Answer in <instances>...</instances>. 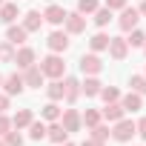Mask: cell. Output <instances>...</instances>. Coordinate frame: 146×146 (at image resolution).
<instances>
[{"instance_id":"6","label":"cell","mask_w":146,"mask_h":146,"mask_svg":"<svg viewBox=\"0 0 146 146\" xmlns=\"http://www.w3.org/2000/svg\"><path fill=\"white\" fill-rule=\"evenodd\" d=\"M100 69H103V63H100L98 54H83L80 57V72H83V75H98Z\"/></svg>"},{"instance_id":"38","label":"cell","mask_w":146,"mask_h":146,"mask_svg":"<svg viewBox=\"0 0 146 146\" xmlns=\"http://www.w3.org/2000/svg\"><path fill=\"white\" fill-rule=\"evenodd\" d=\"M9 109V95H0V115Z\"/></svg>"},{"instance_id":"5","label":"cell","mask_w":146,"mask_h":146,"mask_svg":"<svg viewBox=\"0 0 146 146\" xmlns=\"http://www.w3.org/2000/svg\"><path fill=\"white\" fill-rule=\"evenodd\" d=\"M109 54H112L115 60H123V57L129 54V43H126V37H109Z\"/></svg>"},{"instance_id":"44","label":"cell","mask_w":146,"mask_h":146,"mask_svg":"<svg viewBox=\"0 0 146 146\" xmlns=\"http://www.w3.org/2000/svg\"><path fill=\"white\" fill-rule=\"evenodd\" d=\"M0 6H3V0H0Z\"/></svg>"},{"instance_id":"23","label":"cell","mask_w":146,"mask_h":146,"mask_svg":"<svg viewBox=\"0 0 146 146\" xmlns=\"http://www.w3.org/2000/svg\"><path fill=\"white\" fill-rule=\"evenodd\" d=\"M89 46L95 49V52H103V49H109V35H103V32H98L92 40H89Z\"/></svg>"},{"instance_id":"12","label":"cell","mask_w":146,"mask_h":146,"mask_svg":"<svg viewBox=\"0 0 146 146\" xmlns=\"http://www.w3.org/2000/svg\"><path fill=\"white\" fill-rule=\"evenodd\" d=\"M78 95H80V83H78L75 78H63V98H66L69 103H75Z\"/></svg>"},{"instance_id":"45","label":"cell","mask_w":146,"mask_h":146,"mask_svg":"<svg viewBox=\"0 0 146 146\" xmlns=\"http://www.w3.org/2000/svg\"><path fill=\"white\" fill-rule=\"evenodd\" d=\"M143 46H146V43H143Z\"/></svg>"},{"instance_id":"20","label":"cell","mask_w":146,"mask_h":146,"mask_svg":"<svg viewBox=\"0 0 146 146\" xmlns=\"http://www.w3.org/2000/svg\"><path fill=\"white\" fill-rule=\"evenodd\" d=\"M32 120H35V117H32V109H20V112L12 117V126H15V129H26Z\"/></svg>"},{"instance_id":"37","label":"cell","mask_w":146,"mask_h":146,"mask_svg":"<svg viewBox=\"0 0 146 146\" xmlns=\"http://www.w3.org/2000/svg\"><path fill=\"white\" fill-rule=\"evenodd\" d=\"M135 126H137V135H140V137L146 140V117H140V120H137Z\"/></svg>"},{"instance_id":"18","label":"cell","mask_w":146,"mask_h":146,"mask_svg":"<svg viewBox=\"0 0 146 146\" xmlns=\"http://www.w3.org/2000/svg\"><path fill=\"white\" fill-rule=\"evenodd\" d=\"M26 35H29V32H26L23 26H9V35H6V37H9L12 46H20V43H26Z\"/></svg>"},{"instance_id":"39","label":"cell","mask_w":146,"mask_h":146,"mask_svg":"<svg viewBox=\"0 0 146 146\" xmlns=\"http://www.w3.org/2000/svg\"><path fill=\"white\" fill-rule=\"evenodd\" d=\"M83 146H103V140H95V137H89V140H83Z\"/></svg>"},{"instance_id":"43","label":"cell","mask_w":146,"mask_h":146,"mask_svg":"<svg viewBox=\"0 0 146 146\" xmlns=\"http://www.w3.org/2000/svg\"><path fill=\"white\" fill-rule=\"evenodd\" d=\"M0 86H3V78H0Z\"/></svg>"},{"instance_id":"22","label":"cell","mask_w":146,"mask_h":146,"mask_svg":"<svg viewBox=\"0 0 146 146\" xmlns=\"http://www.w3.org/2000/svg\"><path fill=\"white\" fill-rule=\"evenodd\" d=\"M46 129H49V126H46L43 120H32V123H29V137H32V140H43V137H46Z\"/></svg>"},{"instance_id":"25","label":"cell","mask_w":146,"mask_h":146,"mask_svg":"<svg viewBox=\"0 0 146 146\" xmlns=\"http://www.w3.org/2000/svg\"><path fill=\"white\" fill-rule=\"evenodd\" d=\"M129 86H132V92H137L140 98L146 95V78H143V75H132V80H129Z\"/></svg>"},{"instance_id":"2","label":"cell","mask_w":146,"mask_h":146,"mask_svg":"<svg viewBox=\"0 0 146 146\" xmlns=\"http://www.w3.org/2000/svg\"><path fill=\"white\" fill-rule=\"evenodd\" d=\"M135 135H137V126H135L132 120H123V117H120V120L115 123V129H112V137L120 140V143H129Z\"/></svg>"},{"instance_id":"30","label":"cell","mask_w":146,"mask_h":146,"mask_svg":"<svg viewBox=\"0 0 146 146\" xmlns=\"http://www.w3.org/2000/svg\"><path fill=\"white\" fill-rule=\"evenodd\" d=\"M100 98H103L106 103H112V100H117V98H120V92H117L115 86H103V89H100Z\"/></svg>"},{"instance_id":"41","label":"cell","mask_w":146,"mask_h":146,"mask_svg":"<svg viewBox=\"0 0 146 146\" xmlns=\"http://www.w3.org/2000/svg\"><path fill=\"white\" fill-rule=\"evenodd\" d=\"M57 146H72V143H69V140H63V143H57Z\"/></svg>"},{"instance_id":"28","label":"cell","mask_w":146,"mask_h":146,"mask_svg":"<svg viewBox=\"0 0 146 146\" xmlns=\"http://www.w3.org/2000/svg\"><path fill=\"white\" fill-rule=\"evenodd\" d=\"M49 98L52 100H63V80H54V83H49Z\"/></svg>"},{"instance_id":"8","label":"cell","mask_w":146,"mask_h":146,"mask_svg":"<svg viewBox=\"0 0 146 146\" xmlns=\"http://www.w3.org/2000/svg\"><path fill=\"white\" fill-rule=\"evenodd\" d=\"M60 126L72 135V132H78V129L83 126V120H80V115H78L75 109H66V112H63V123H60Z\"/></svg>"},{"instance_id":"31","label":"cell","mask_w":146,"mask_h":146,"mask_svg":"<svg viewBox=\"0 0 146 146\" xmlns=\"http://www.w3.org/2000/svg\"><path fill=\"white\" fill-rule=\"evenodd\" d=\"M3 137H6V146H23V135H20V132H12V129H9Z\"/></svg>"},{"instance_id":"24","label":"cell","mask_w":146,"mask_h":146,"mask_svg":"<svg viewBox=\"0 0 146 146\" xmlns=\"http://www.w3.org/2000/svg\"><path fill=\"white\" fill-rule=\"evenodd\" d=\"M57 117H60V106H57V100L46 103V106H43V120H52V123H54Z\"/></svg>"},{"instance_id":"35","label":"cell","mask_w":146,"mask_h":146,"mask_svg":"<svg viewBox=\"0 0 146 146\" xmlns=\"http://www.w3.org/2000/svg\"><path fill=\"white\" fill-rule=\"evenodd\" d=\"M9 129H12V120H9L6 115H0V135H6Z\"/></svg>"},{"instance_id":"34","label":"cell","mask_w":146,"mask_h":146,"mask_svg":"<svg viewBox=\"0 0 146 146\" xmlns=\"http://www.w3.org/2000/svg\"><path fill=\"white\" fill-rule=\"evenodd\" d=\"M92 137H95V140H106V137H109V126H100V123L92 126Z\"/></svg>"},{"instance_id":"3","label":"cell","mask_w":146,"mask_h":146,"mask_svg":"<svg viewBox=\"0 0 146 146\" xmlns=\"http://www.w3.org/2000/svg\"><path fill=\"white\" fill-rule=\"evenodd\" d=\"M63 23H66V32H69V35H80V32L86 29V17H83L80 12L66 15V20H63Z\"/></svg>"},{"instance_id":"10","label":"cell","mask_w":146,"mask_h":146,"mask_svg":"<svg viewBox=\"0 0 146 146\" xmlns=\"http://www.w3.org/2000/svg\"><path fill=\"white\" fill-rule=\"evenodd\" d=\"M46 43H49V49H52L54 54H60V52H66V49H69V37H66L63 32H52Z\"/></svg>"},{"instance_id":"1","label":"cell","mask_w":146,"mask_h":146,"mask_svg":"<svg viewBox=\"0 0 146 146\" xmlns=\"http://www.w3.org/2000/svg\"><path fill=\"white\" fill-rule=\"evenodd\" d=\"M40 72L46 78H54V80H60L63 75H66V63H63V57L60 54H49L43 63H40Z\"/></svg>"},{"instance_id":"9","label":"cell","mask_w":146,"mask_h":146,"mask_svg":"<svg viewBox=\"0 0 146 146\" xmlns=\"http://www.w3.org/2000/svg\"><path fill=\"white\" fill-rule=\"evenodd\" d=\"M43 78H46V75L40 72V66H29L26 75H23V83L32 86V89H40V86H43Z\"/></svg>"},{"instance_id":"36","label":"cell","mask_w":146,"mask_h":146,"mask_svg":"<svg viewBox=\"0 0 146 146\" xmlns=\"http://www.w3.org/2000/svg\"><path fill=\"white\" fill-rule=\"evenodd\" d=\"M106 9H126V0H106Z\"/></svg>"},{"instance_id":"40","label":"cell","mask_w":146,"mask_h":146,"mask_svg":"<svg viewBox=\"0 0 146 146\" xmlns=\"http://www.w3.org/2000/svg\"><path fill=\"white\" fill-rule=\"evenodd\" d=\"M140 15H146V0H143V6H140Z\"/></svg>"},{"instance_id":"14","label":"cell","mask_w":146,"mask_h":146,"mask_svg":"<svg viewBox=\"0 0 146 146\" xmlns=\"http://www.w3.org/2000/svg\"><path fill=\"white\" fill-rule=\"evenodd\" d=\"M23 86H26V83H23V78H20V75H9V78L3 80V89H6V95H9V98H12V95H20V92H23Z\"/></svg>"},{"instance_id":"7","label":"cell","mask_w":146,"mask_h":146,"mask_svg":"<svg viewBox=\"0 0 146 146\" xmlns=\"http://www.w3.org/2000/svg\"><path fill=\"white\" fill-rule=\"evenodd\" d=\"M66 15H69V12H66L63 6H57V3H52V6H49V9L43 12V20H49L52 26H60V23L66 20Z\"/></svg>"},{"instance_id":"32","label":"cell","mask_w":146,"mask_h":146,"mask_svg":"<svg viewBox=\"0 0 146 146\" xmlns=\"http://www.w3.org/2000/svg\"><path fill=\"white\" fill-rule=\"evenodd\" d=\"M126 43H129V46H143V43H146V35H143L140 29H132V37H129Z\"/></svg>"},{"instance_id":"17","label":"cell","mask_w":146,"mask_h":146,"mask_svg":"<svg viewBox=\"0 0 146 146\" xmlns=\"http://www.w3.org/2000/svg\"><path fill=\"white\" fill-rule=\"evenodd\" d=\"M0 20L12 26L17 20V3H3V6H0Z\"/></svg>"},{"instance_id":"27","label":"cell","mask_w":146,"mask_h":146,"mask_svg":"<svg viewBox=\"0 0 146 146\" xmlns=\"http://www.w3.org/2000/svg\"><path fill=\"white\" fill-rule=\"evenodd\" d=\"M112 20V9H95V23L98 26H109Z\"/></svg>"},{"instance_id":"13","label":"cell","mask_w":146,"mask_h":146,"mask_svg":"<svg viewBox=\"0 0 146 146\" xmlns=\"http://www.w3.org/2000/svg\"><path fill=\"white\" fill-rule=\"evenodd\" d=\"M15 63H17L20 69H29V66H35V49L23 46L20 52H15Z\"/></svg>"},{"instance_id":"29","label":"cell","mask_w":146,"mask_h":146,"mask_svg":"<svg viewBox=\"0 0 146 146\" xmlns=\"http://www.w3.org/2000/svg\"><path fill=\"white\" fill-rule=\"evenodd\" d=\"M98 9V0H78V12L80 15H95Z\"/></svg>"},{"instance_id":"11","label":"cell","mask_w":146,"mask_h":146,"mask_svg":"<svg viewBox=\"0 0 146 146\" xmlns=\"http://www.w3.org/2000/svg\"><path fill=\"white\" fill-rule=\"evenodd\" d=\"M123 115H126V109H123V106H120L117 100H112V103H106V109L100 112V117H106L109 123H117V120H120Z\"/></svg>"},{"instance_id":"26","label":"cell","mask_w":146,"mask_h":146,"mask_svg":"<svg viewBox=\"0 0 146 146\" xmlns=\"http://www.w3.org/2000/svg\"><path fill=\"white\" fill-rule=\"evenodd\" d=\"M80 120H83V123H86V126L92 129V126H98V123H100V112H98V109H86Z\"/></svg>"},{"instance_id":"16","label":"cell","mask_w":146,"mask_h":146,"mask_svg":"<svg viewBox=\"0 0 146 146\" xmlns=\"http://www.w3.org/2000/svg\"><path fill=\"white\" fill-rule=\"evenodd\" d=\"M100 89H103V83L92 75V78H86V83H80V92L86 95V98H95V95H100Z\"/></svg>"},{"instance_id":"15","label":"cell","mask_w":146,"mask_h":146,"mask_svg":"<svg viewBox=\"0 0 146 146\" xmlns=\"http://www.w3.org/2000/svg\"><path fill=\"white\" fill-rule=\"evenodd\" d=\"M40 26H43V15H40V12H26L23 29H26V32H40Z\"/></svg>"},{"instance_id":"19","label":"cell","mask_w":146,"mask_h":146,"mask_svg":"<svg viewBox=\"0 0 146 146\" xmlns=\"http://www.w3.org/2000/svg\"><path fill=\"white\" fill-rule=\"evenodd\" d=\"M120 106H123L126 112H137V109L143 106V98H140L137 92H129V95L123 98V103H120Z\"/></svg>"},{"instance_id":"4","label":"cell","mask_w":146,"mask_h":146,"mask_svg":"<svg viewBox=\"0 0 146 146\" xmlns=\"http://www.w3.org/2000/svg\"><path fill=\"white\" fill-rule=\"evenodd\" d=\"M120 12H123V15H120V20H117V23H120V29H123V32H132V29H137L140 12H137V9H120Z\"/></svg>"},{"instance_id":"21","label":"cell","mask_w":146,"mask_h":146,"mask_svg":"<svg viewBox=\"0 0 146 146\" xmlns=\"http://www.w3.org/2000/svg\"><path fill=\"white\" fill-rule=\"evenodd\" d=\"M46 137H52L54 143H63V140H69V132H66L60 123H52V126L46 129Z\"/></svg>"},{"instance_id":"33","label":"cell","mask_w":146,"mask_h":146,"mask_svg":"<svg viewBox=\"0 0 146 146\" xmlns=\"http://www.w3.org/2000/svg\"><path fill=\"white\" fill-rule=\"evenodd\" d=\"M0 57H3V60H9V63H15V49H12V43H9V40L0 46Z\"/></svg>"},{"instance_id":"42","label":"cell","mask_w":146,"mask_h":146,"mask_svg":"<svg viewBox=\"0 0 146 146\" xmlns=\"http://www.w3.org/2000/svg\"><path fill=\"white\" fill-rule=\"evenodd\" d=\"M0 146H6V140H0Z\"/></svg>"}]
</instances>
